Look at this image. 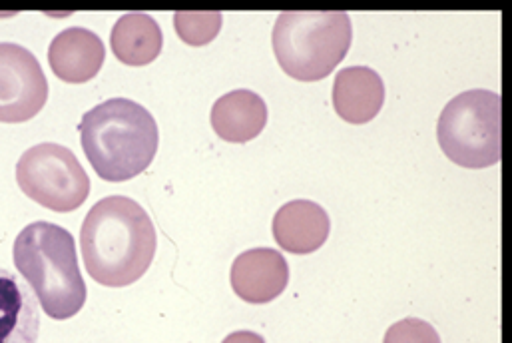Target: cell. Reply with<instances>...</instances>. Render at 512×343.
<instances>
[{"mask_svg":"<svg viewBox=\"0 0 512 343\" xmlns=\"http://www.w3.org/2000/svg\"><path fill=\"white\" fill-rule=\"evenodd\" d=\"M38 300L14 272L0 268V343H36Z\"/></svg>","mask_w":512,"mask_h":343,"instance_id":"7c38bea8","label":"cell"},{"mask_svg":"<svg viewBox=\"0 0 512 343\" xmlns=\"http://www.w3.org/2000/svg\"><path fill=\"white\" fill-rule=\"evenodd\" d=\"M82 150L106 182H128L156 158L160 132L154 116L128 98L106 100L82 116Z\"/></svg>","mask_w":512,"mask_h":343,"instance_id":"7a4b0ae2","label":"cell"},{"mask_svg":"<svg viewBox=\"0 0 512 343\" xmlns=\"http://www.w3.org/2000/svg\"><path fill=\"white\" fill-rule=\"evenodd\" d=\"M178 36L190 46H204L212 42L222 28L220 12H180L174 16Z\"/></svg>","mask_w":512,"mask_h":343,"instance_id":"9a60e30c","label":"cell"},{"mask_svg":"<svg viewBox=\"0 0 512 343\" xmlns=\"http://www.w3.org/2000/svg\"><path fill=\"white\" fill-rule=\"evenodd\" d=\"M383 343H441V336L429 322L405 318L387 330Z\"/></svg>","mask_w":512,"mask_h":343,"instance_id":"2e32d148","label":"cell"},{"mask_svg":"<svg viewBox=\"0 0 512 343\" xmlns=\"http://www.w3.org/2000/svg\"><path fill=\"white\" fill-rule=\"evenodd\" d=\"M222 343H265V340H263L259 334H256V332L242 330V332L230 334Z\"/></svg>","mask_w":512,"mask_h":343,"instance_id":"e0dca14e","label":"cell"},{"mask_svg":"<svg viewBox=\"0 0 512 343\" xmlns=\"http://www.w3.org/2000/svg\"><path fill=\"white\" fill-rule=\"evenodd\" d=\"M12 260L48 318L70 320L80 314L86 284L74 236L66 228L50 222L28 224L14 240Z\"/></svg>","mask_w":512,"mask_h":343,"instance_id":"3957f363","label":"cell"},{"mask_svg":"<svg viewBox=\"0 0 512 343\" xmlns=\"http://www.w3.org/2000/svg\"><path fill=\"white\" fill-rule=\"evenodd\" d=\"M46 100L48 80L38 58L16 42H0V122H28Z\"/></svg>","mask_w":512,"mask_h":343,"instance_id":"52a82bcc","label":"cell"},{"mask_svg":"<svg viewBox=\"0 0 512 343\" xmlns=\"http://www.w3.org/2000/svg\"><path fill=\"white\" fill-rule=\"evenodd\" d=\"M232 288L248 304H269L279 298L289 284V266L281 252L256 248L240 254L232 266Z\"/></svg>","mask_w":512,"mask_h":343,"instance_id":"ba28073f","label":"cell"},{"mask_svg":"<svg viewBox=\"0 0 512 343\" xmlns=\"http://www.w3.org/2000/svg\"><path fill=\"white\" fill-rule=\"evenodd\" d=\"M331 220L327 212L309 200L283 204L273 218V238L289 254L305 256L317 252L329 238Z\"/></svg>","mask_w":512,"mask_h":343,"instance_id":"30bf717a","label":"cell"},{"mask_svg":"<svg viewBox=\"0 0 512 343\" xmlns=\"http://www.w3.org/2000/svg\"><path fill=\"white\" fill-rule=\"evenodd\" d=\"M267 124V106L254 90H232L216 100L212 108L214 132L232 144L257 138Z\"/></svg>","mask_w":512,"mask_h":343,"instance_id":"4fadbf2b","label":"cell"},{"mask_svg":"<svg viewBox=\"0 0 512 343\" xmlns=\"http://www.w3.org/2000/svg\"><path fill=\"white\" fill-rule=\"evenodd\" d=\"M18 188L42 208L74 212L90 194V178L76 154L54 142L28 148L16 164Z\"/></svg>","mask_w":512,"mask_h":343,"instance_id":"8992f818","label":"cell"},{"mask_svg":"<svg viewBox=\"0 0 512 343\" xmlns=\"http://www.w3.org/2000/svg\"><path fill=\"white\" fill-rule=\"evenodd\" d=\"M441 150L457 166L479 170L503 158V100L493 90L455 96L437 122Z\"/></svg>","mask_w":512,"mask_h":343,"instance_id":"5b68a950","label":"cell"},{"mask_svg":"<svg viewBox=\"0 0 512 343\" xmlns=\"http://www.w3.org/2000/svg\"><path fill=\"white\" fill-rule=\"evenodd\" d=\"M158 236L146 210L128 196L96 202L80 230V250L88 276L106 288L138 282L156 256Z\"/></svg>","mask_w":512,"mask_h":343,"instance_id":"6da1fadb","label":"cell"},{"mask_svg":"<svg viewBox=\"0 0 512 343\" xmlns=\"http://www.w3.org/2000/svg\"><path fill=\"white\" fill-rule=\"evenodd\" d=\"M110 46L122 64L146 66L160 56L164 34L150 14L130 12L116 20L110 32Z\"/></svg>","mask_w":512,"mask_h":343,"instance_id":"5bb4252c","label":"cell"},{"mask_svg":"<svg viewBox=\"0 0 512 343\" xmlns=\"http://www.w3.org/2000/svg\"><path fill=\"white\" fill-rule=\"evenodd\" d=\"M106 58L102 38L80 26H70L54 36L48 48V64L52 72L68 84H84L92 80Z\"/></svg>","mask_w":512,"mask_h":343,"instance_id":"9c48e42d","label":"cell"},{"mask_svg":"<svg viewBox=\"0 0 512 343\" xmlns=\"http://www.w3.org/2000/svg\"><path fill=\"white\" fill-rule=\"evenodd\" d=\"M353 42L347 12H281L273 26V52L281 70L299 82L327 78Z\"/></svg>","mask_w":512,"mask_h":343,"instance_id":"277c9868","label":"cell"},{"mask_svg":"<svg viewBox=\"0 0 512 343\" xmlns=\"http://www.w3.org/2000/svg\"><path fill=\"white\" fill-rule=\"evenodd\" d=\"M383 78L369 66H349L333 82V108L349 124H367L383 108Z\"/></svg>","mask_w":512,"mask_h":343,"instance_id":"8fae6325","label":"cell"}]
</instances>
